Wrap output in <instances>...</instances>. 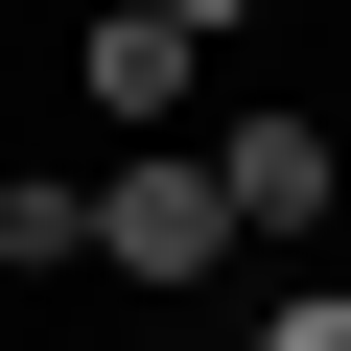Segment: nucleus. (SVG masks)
Instances as JSON below:
<instances>
[{"label":"nucleus","instance_id":"nucleus-1","mask_svg":"<svg viewBox=\"0 0 351 351\" xmlns=\"http://www.w3.org/2000/svg\"><path fill=\"white\" fill-rule=\"evenodd\" d=\"M94 281H117V304H188V281H234V188H211V141H141L117 188H94Z\"/></svg>","mask_w":351,"mask_h":351},{"label":"nucleus","instance_id":"nucleus-2","mask_svg":"<svg viewBox=\"0 0 351 351\" xmlns=\"http://www.w3.org/2000/svg\"><path fill=\"white\" fill-rule=\"evenodd\" d=\"M328 164H351L328 117H234V141H211V188H234V258H281V234H328Z\"/></svg>","mask_w":351,"mask_h":351},{"label":"nucleus","instance_id":"nucleus-3","mask_svg":"<svg viewBox=\"0 0 351 351\" xmlns=\"http://www.w3.org/2000/svg\"><path fill=\"white\" fill-rule=\"evenodd\" d=\"M71 94L164 141V117H188V94H211V47H188V24H164V0H94V47H71Z\"/></svg>","mask_w":351,"mask_h":351},{"label":"nucleus","instance_id":"nucleus-4","mask_svg":"<svg viewBox=\"0 0 351 351\" xmlns=\"http://www.w3.org/2000/svg\"><path fill=\"white\" fill-rule=\"evenodd\" d=\"M94 258V188H71V164H0V281H71Z\"/></svg>","mask_w":351,"mask_h":351},{"label":"nucleus","instance_id":"nucleus-5","mask_svg":"<svg viewBox=\"0 0 351 351\" xmlns=\"http://www.w3.org/2000/svg\"><path fill=\"white\" fill-rule=\"evenodd\" d=\"M258 351H351V281H281V304H258Z\"/></svg>","mask_w":351,"mask_h":351},{"label":"nucleus","instance_id":"nucleus-6","mask_svg":"<svg viewBox=\"0 0 351 351\" xmlns=\"http://www.w3.org/2000/svg\"><path fill=\"white\" fill-rule=\"evenodd\" d=\"M164 24H188V47H234V24H258V0H164Z\"/></svg>","mask_w":351,"mask_h":351},{"label":"nucleus","instance_id":"nucleus-7","mask_svg":"<svg viewBox=\"0 0 351 351\" xmlns=\"http://www.w3.org/2000/svg\"><path fill=\"white\" fill-rule=\"evenodd\" d=\"M328 141H351V71H328Z\"/></svg>","mask_w":351,"mask_h":351}]
</instances>
